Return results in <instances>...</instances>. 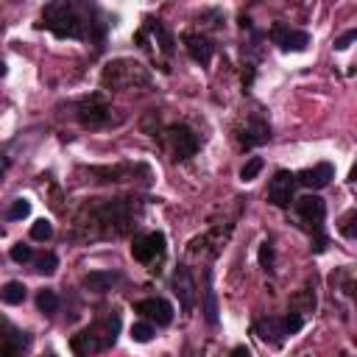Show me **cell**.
<instances>
[{
  "label": "cell",
  "mask_w": 357,
  "mask_h": 357,
  "mask_svg": "<svg viewBox=\"0 0 357 357\" xmlns=\"http://www.w3.org/2000/svg\"><path fill=\"white\" fill-rule=\"evenodd\" d=\"M117 332H120V315H117V312H109V315H103L100 321H95V324H89L86 329H81L78 335H73L70 349H73L78 357H89V354H95V351H103V349L114 346Z\"/></svg>",
  "instance_id": "1"
},
{
  "label": "cell",
  "mask_w": 357,
  "mask_h": 357,
  "mask_svg": "<svg viewBox=\"0 0 357 357\" xmlns=\"http://www.w3.org/2000/svg\"><path fill=\"white\" fill-rule=\"evenodd\" d=\"M39 28H47L53 31L59 39H84L86 31H84V20L78 17L75 6L61 0V3H47L42 8V22Z\"/></svg>",
  "instance_id": "2"
},
{
  "label": "cell",
  "mask_w": 357,
  "mask_h": 357,
  "mask_svg": "<svg viewBox=\"0 0 357 357\" xmlns=\"http://www.w3.org/2000/svg\"><path fill=\"white\" fill-rule=\"evenodd\" d=\"M296 212H298V218L312 229V234H315V251L321 254V251L326 248V234H324L326 204H324V198H318V195H304V198L296 201Z\"/></svg>",
  "instance_id": "3"
},
{
  "label": "cell",
  "mask_w": 357,
  "mask_h": 357,
  "mask_svg": "<svg viewBox=\"0 0 357 357\" xmlns=\"http://www.w3.org/2000/svg\"><path fill=\"white\" fill-rule=\"evenodd\" d=\"M148 84V73L142 70V64L128 61V59H117L103 70V84L112 89H128L134 84Z\"/></svg>",
  "instance_id": "4"
},
{
  "label": "cell",
  "mask_w": 357,
  "mask_h": 357,
  "mask_svg": "<svg viewBox=\"0 0 357 357\" xmlns=\"http://www.w3.org/2000/svg\"><path fill=\"white\" fill-rule=\"evenodd\" d=\"M165 254V234L162 231H148V234H139L134 237V245H131V257L142 265H151L153 259H159Z\"/></svg>",
  "instance_id": "5"
},
{
  "label": "cell",
  "mask_w": 357,
  "mask_h": 357,
  "mask_svg": "<svg viewBox=\"0 0 357 357\" xmlns=\"http://www.w3.org/2000/svg\"><path fill=\"white\" fill-rule=\"evenodd\" d=\"M296 192V176L290 170H279L268 184V201L273 206H287Z\"/></svg>",
  "instance_id": "6"
},
{
  "label": "cell",
  "mask_w": 357,
  "mask_h": 357,
  "mask_svg": "<svg viewBox=\"0 0 357 357\" xmlns=\"http://www.w3.org/2000/svg\"><path fill=\"white\" fill-rule=\"evenodd\" d=\"M271 39H273V45H279L282 50H293V53H298V50H304V47L310 45V33L296 31V28H290V25H284V22H276V25L271 28Z\"/></svg>",
  "instance_id": "7"
},
{
  "label": "cell",
  "mask_w": 357,
  "mask_h": 357,
  "mask_svg": "<svg viewBox=\"0 0 357 357\" xmlns=\"http://www.w3.org/2000/svg\"><path fill=\"white\" fill-rule=\"evenodd\" d=\"M173 293L178 296L181 312H192V307H195V282H192V273H190L187 265L176 268V273H173Z\"/></svg>",
  "instance_id": "8"
},
{
  "label": "cell",
  "mask_w": 357,
  "mask_h": 357,
  "mask_svg": "<svg viewBox=\"0 0 357 357\" xmlns=\"http://www.w3.org/2000/svg\"><path fill=\"white\" fill-rule=\"evenodd\" d=\"M134 312H139L142 318H148L159 326H167L173 321V304L167 298H142L134 304Z\"/></svg>",
  "instance_id": "9"
},
{
  "label": "cell",
  "mask_w": 357,
  "mask_h": 357,
  "mask_svg": "<svg viewBox=\"0 0 357 357\" xmlns=\"http://www.w3.org/2000/svg\"><path fill=\"white\" fill-rule=\"evenodd\" d=\"M170 142H173V153H176V159H190V156H195V151H198V134L192 131V128H187V126H173L170 128Z\"/></svg>",
  "instance_id": "10"
},
{
  "label": "cell",
  "mask_w": 357,
  "mask_h": 357,
  "mask_svg": "<svg viewBox=\"0 0 357 357\" xmlns=\"http://www.w3.org/2000/svg\"><path fill=\"white\" fill-rule=\"evenodd\" d=\"M332 178H335V167L329 162H318V165L304 167L301 173H296V184H304L310 190H324Z\"/></svg>",
  "instance_id": "11"
},
{
  "label": "cell",
  "mask_w": 357,
  "mask_h": 357,
  "mask_svg": "<svg viewBox=\"0 0 357 357\" xmlns=\"http://www.w3.org/2000/svg\"><path fill=\"white\" fill-rule=\"evenodd\" d=\"M78 120H81L84 126H89V128H98V126H103V123L109 120V106L103 103L100 95H92L89 100H84V103L78 106Z\"/></svg>",
  "instance_id": "12"
},
{
  "label": "cell",
  "mask_w": 357,
  "mask_h": 357,
  "mask_svg": "<svg viewBox=\"0 0 357 357\" xmlns=\"http://www.w3.org/2000/svg\"><path fill=\"white\" fill-rule=\"evenodd\" d=\"M184 47H187V53H190L192 61H198V64H209L212 61L215 45L206 36H201V33H184Z\"/></svg>",
  "instance_id": "13"
},
{
  "label": "cell",
  "mask_w": 357,
  "mask_h": 357,
  "mask_svg": "<svg viewBox=\"0 0 357 357\" xmlns=\"http://www.w3.org/2000/svg\"><path fill=\"white\" fill-rule=\"evenodd\" d=\"M254 329H257V335H259L265 343H273V346H282L284 337H287V332H284V321H282V318H273V315L259 318V321L254 324Z\"/></svg>",
  "instance_id": "14"
},
{
  "label": "cell",
  "mask_w": 357,
  "mask_h": 357,
  "mask_svg": "<svg viewBox=\"0 0 357 357\" xmlns=\"http://www.w3.org/2000/svg\"><path fill=\"white\" fill-rule=\"evenodd\" d=\"M268 139H271V126L262 117H254L243 131V148H254V145H262Z\"/></svg>",
  "instance_id": "15"
},
{
  "label": "cell",
  "mask_w": 357,
  "mask_h": 357,
  "mask_svg": "<svg viewBox=\"0 0 357 357\" xmlns=\"http://www.w3.org/2000/svg\"><path fill=\"white\" fill-rule=\"evenodd\" d=\"M117 282H120V273H114V271H92L84 276V287H89L92 293H106Z\"/></svg>",
  "instance_id": "16"
},
{
  "label": "cell",
  "mask_w": 357,
  "mask_h": 357,
  "mask_svg": "<svg viewBox=\"0 0 357 357\" xmlns=\"http://www.w3.org/2000/svg\"><path fill=\"white\" fill-rule=\"evenodd\" d=\"M28 346V335L25 332H11V335H3L0 340V357H20Z\"/></svg>",
  "instance_id": "17"
},
{
  "label": "cell",
  "mask_w": 357,
  "mask_h": 357,
  "mask_svg": "<svg viewBox=\"0 0 357 357\" xmlns=\"http://www.w3.org/2000/svg\"><path fill=\"white\" fill-rule=\"evenodd\" d=\"M204 318L206 324H218V293L212 287V271H206V290H204Z\"/></svg>",
  "instance_id": "18"
},
{
  "label": "cell",
  "mask_w": 357,
  "mask_h": 357,
  "mask_svg": "<svg viewBox=\"0 0 357 357\" xmlns=\"http://www.w3.org/2000/svg\"><path fill=\"white\" fill-rule=\"evenodd\" d=\"M0 301L3 304H22L25 301V284L22 282H6L3 287H0Z\"/></svg>",
  "instance_id": "19"
},
{
  "label": "cell",
  "mask_w": 357,
  "mask_h": 357,
  "mask_svg": "<svg viewBox=\"0 0 357 357\" xmlns=\"http://www.w3.org/2000/svg\"><path fill=\"white\" fill-rule=\"evenodd\" d=\"M36 307H39L45 315H53V312L59 310V296H56L53 290H39V296H36Z\"/></svg>",
  "instance_id": "20"
},
{
  "label": "cell",
  "mask_w": 357,
  "mask_h": 357,
  "mask_svg": "<svg viewBox=\"0 0 357 357\" xmlns=\"http://www.w3.org/2000/svg\"><path fill=\"white\" fill-rule=\"evenodd\" d=\"M31 237H33V240H50V237H53V223L45 220V218L33 220V226H31Z\"/></svg>",
  "instance_id": "21"
},
{
  "label": "cell",
  "mask_w": 357,
  "mask_h": 357,
  "mask_svg": "<svg viewBox=\"0 0 357 357\" xmlns=\"http://www.w3.org/2000/svg\"><path fill=\"white\" fill-rule=\"evenodd\" d=\"M28 212H31V204H28L25 198H17V201L8 206L6 218H8V220H22V218H28Z\"/></svg>",
  "instance_id": "22"
},
{
  "label": "cell",
  "mask_w": 357,
  "mask_h": 357,
  "mask_svg": "<svg viewBox=\"0 0 357 357\" xmlns=\"http://www.w3.org/2000/svg\"><path fill=\"white\" fill-rule=\"evenodd\" d=\"M259 170H262V159H259V156H251V159L240 167V178H243V181H251V178H257Z\"/></svg>",
  "instance_id": "23"
},
{
  "label": "cell",
  "mask_w": 357,
  "mask_h": 357,
  "mask_svg": "<svg viewBox=\"0 0 357 357\" xmlns=\"http://www.w3.org/2000/svg\"><path fill=\"white\" fill-rule=\"evenodd\" d=\"M56 268H59V257H56V254H42V257L36 259V271L45 273V276L56 273Z\"/></svg>",
  "instance_id": "24"
},
{
  "label": "cell",
  "mask_w": 357,
  "mask_h": 357,
  "mask_svg": "<svg viewBox=\"0 0 357 357\" xmlns=\"http://www.w3.org/2000/svg\"><path fill=\"white\" fill-rule=\"evenodd\" d=\"M151 337H153V326H151V324H134V326H131V340L148 343Z\"/></svg>",
  "instance_id": "25"
},
{
  "label": "cell",
  "mask_w": 357,
  "mask_h": 357,
  "mask_svg": "<svg viewBox=\"0 0 357 357\" xmlns=\"http://www.w3.org/2000/svg\"><path fill=\"white\" fill-rule=\"evenodd\" d=\"M11 259H14V262H28V259H33V251H31V245H25V243H17V245H11Z\"/></svg>",
  "instance_id": "26"
},
{
  "label": "cell",
  "mask_w": 357,
  "mask_h": 357,
  "mask_svg": "<svg viewBox=\"0 0 357 357\" xmlns=\"http://www.w3.org/2000/svg\"><path fill=\"white\" fill-rule=\"evenodd\" d=\"M284 321V332L287 335H296L301 326H304V318H301V312H290L287 318H282Z\"/></svg>",
  "instance_id": "27"
},
{
  "label": "cell",
  "mask_w": 357,
  "mask_h": 357,
  "mask_svg": "<svg viewBox=\"0 0 357 357\" xmlns=\"http://www.w3.org/2000/svg\"><path fill=\"white\" fill-rule=\"evenodd\" d=\"M259 265H262L265 271L273 268V245H271V243H262V245H259Z\"/></svg>",
  "instance_id": "28"
},
{
  "label": "cell",
  "mask_w": 357,
  "mask_h": 357,
  "mask_svg": "<svg viewBox=\"0 0 357 357\" xmlns=\"http://www.w3.org/2000/svg\"><path fill=\"white\" fill-rule=\"evenodd\" d=\"M354 36H357V31H354V28H351V31H346L340 39H335V47H337V50H346V47L354 42Z\"/></svg>",
  "instance_id": "29"
},
{
  "label": "cell",
  "mask_w": 357,
  "mask_h": 357,
  "mask_svg": "<svg viewBox=\"0 0 357 357\" xmlns=\"http://www.w3.org/2000/svg\"><path fill=\"white\" fill-rule=\"evenodd\" d=\"M351 220H354V209H351V212H346V218H343V223H340V231H343L346 237H354V229H351Z\"/></svg>",
  "instance_id": "30"
},
{
  "label": "cell",
  "mask_w": 357,
  "mask_h": 357,
  "mask_svg": "<svg viewBox=\"0 0 357 357\" xmlns=\"http://www.w3.org/2000/svg\"><path fill=\"white\" fill-rule=\"evenodd\" d=\"M231 357H251V351H248V346H234Z\"/></svg>",
  "instance_id": "31"
},
{
  "label": "cell",
  "mask_w": 357,
  "mask_h": 357,
  "mask_svg": "<svg viewBox=\"0 0 357 357\" xmlns=\"http://www.w3.org/2000/svg\"><path fill=\"white\" fill-rule=\"evenodd\" d=\"M47 357H53V354H47Z\"/></svg>",
  "instance_id": "32"
}]
</instances>
